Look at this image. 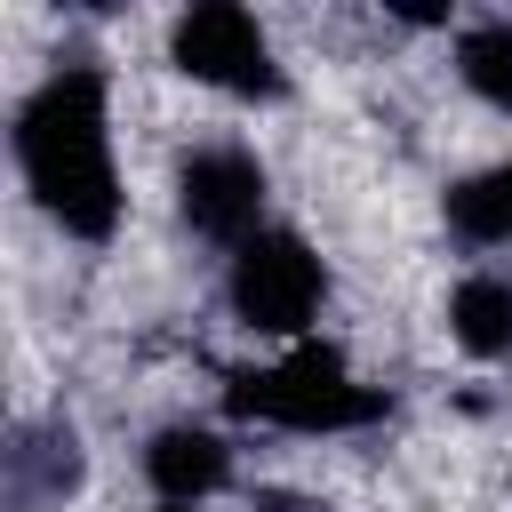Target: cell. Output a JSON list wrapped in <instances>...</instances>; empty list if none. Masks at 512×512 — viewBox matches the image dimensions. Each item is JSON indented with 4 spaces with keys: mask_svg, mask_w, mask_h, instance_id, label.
<instances>
[{
    "mask_svg": "<svg viewBox=\"0 0 512 512\" xmlns=\"http://www.w3.org/2000/svg\"><path fill=\"white\" fill-rule=\"evenodd\" d=\"M264 200H272V168L256 160V144L240 136H208L176 152V224L208 248H248L264 232Z\"/></svg>",
    "mask_w": 512,
    "mask_h": 512,
    "instance_id": "obj_5",
    "label": "cell"
},
{
    "mask_svg": "<svg viewBox=\"0 0 512 512\" xmlns=\"http://www.w3.org/2000/svg\"><path fill=\"white\" fill-rule=\"evenodd\" d=\"M16 176L32 192V208L80 240V248H112L128 224V184H120V152H112V72L96 56L56 64L24 104H16Z\"/></svg>",
    "mask_w": 512,
    "mask_h": 512,
    "instance_id": "obj_1",
    "label": "cell"
},
{
    "mask_svg": "<svg viewBox=\"0 0 512 512\" xmlns=\"http://www.w3.org/2000/svg\"><path fill=\"white\" fill-rule=\"evenodd\" d=\"M448 344L464 360H512V272H464L448 288Z\"/></svg>",
    "mask_w": 512,
    "mask_h": 512,
    "instance_id": "obj_8",
    "label": "cell"
},
{
    "mask_svg": "<svg viewBox=\"0 0 512 512\" xmlns=\"http://www.w3.org/2000/svg\"><path fill=\"white\" fill-rule=\"evenodd\" d=\"M168 72L192 80V88L240 96V104H264V96L288 88L272 24L256 8H240V0H200V8L168 16Z\"/></svg>",
    "mask_w": 512,
    "mask_h": 512,
    "instance_id": "obj_4",
    "label": "cell"
},
{
    "mask_svg": "<svg viewBox=\"0 0 512 512\" xmlns=\"http://www.w3.org/2000/svg\"><path fill=\"white\" fill-rule=\"evenodd\" d=\"M448 72H456V88H464L480 112L512 120V16L456 24V40H448Z\"/></svg>",
    "mask_w": 512,
    "mask_h": 512,
    "instance_id": "obj_9",
    "label": "cell"
},
{
    "mask_svg": "<svg viewBox=\"0 0 512 512\" xmlns=\"http://www.w3.org/2000/svg\"><path fill=\"white\" fill-rule=\"evenodd\" d=\"M440 224H448L464 248H512V152H496V160L448 176Z\"/></svg>",
    "mask_w": 512,
    "mask_h": 512,
    "instance_id": "obj_7",
    "label": "cell"
},
{
    "mask_svg": "<svg viewBox=\"0 0 512 512\" xmlns=\"http://www.w3.org/2000/svg\"><path fill=\"white\" fill-rule=\"evenodd\" d=\"M136 472H144V488H152L160 504H208L216 488H232V440H224L216 424L176 416V424L144 432Z\"/></svg>",
    "mask_w": 512,
    "mask_h": 512,
    "instance_id": "obj_6",
    "label": "cell"
},
{
    "mask_svg": "<svg viewBox=\"0 0 512 512\" xmlns=\"http://www.w3.org/2000/svg\"><path fill=\"white\" fill-rule=\"evenodd\" d=\"M224 416L240 424H264V432H288V440H344V432H368L392 416V392L368 384L344 344H288L280 360L264 368H224Z\"/></svg>",
    "mask_w": 512,
    "mask_h": 512,
    "instance_id": "obj_2",
    "label": "cell"
},
{
    "mask_svg": "<svg viewBox=\"0 0 512 512\" xmlns=\"http://www.w3.org/2000/svg\"><path fill=\"white\" fill-rule=\"evenodd\" d=\"M248 512H328L320 496H304V488H256L248 496Z\"/></svg>",
    "mask_w": 512,
    "mask_h": 512,
    "instance_id": "obj_10",
    "label": "cell"
},
{
    "mask_svg": "<svg viewBox=\"0 0 512 512\" xmlns=\"http://www.w3.org/2000/svg\"><path fill=\"white\" fill-rule=\"evenodd\" d=\"M160 512H200V504H160Z\"/></svg>",
    "mask_w": 512,
    "mask_h": 512,
    "instance_id": "obj_11",
    "label": "cell"
},
{
    "mask_svg": "<svg viewBox=\"0 0 512 512\" xmlns=\"http://www.w3.org/2000/svg\"><path fill=\"white\" fill-rule=\"evenodd\" d=\"M328 304V256L288 232V224H264L248 248L224 256V312L240 336H272V344H304V328L320 320Z\"/></svg>",
    "mask_w": 512,
    "mask_h": 512,
    "instance_id": "obj_3",
    "label": "cell"
}]
</instances>
